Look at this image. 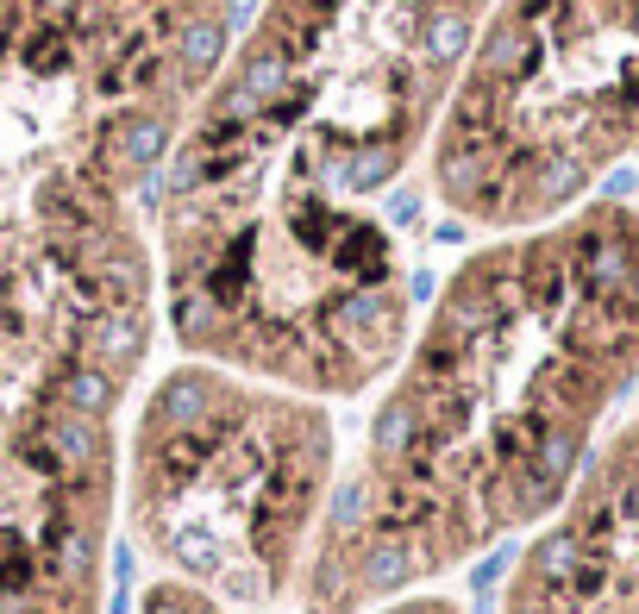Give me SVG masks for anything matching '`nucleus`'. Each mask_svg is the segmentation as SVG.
I'll return each mask as SVG.
<instances>
[{"label": "nucleus", "instance_id": "f257e3e1", "mask_svg": "<svg viewBox=\"0 0 639 614\" xmlns=\"http://www.w3.org/2000/svg\"><path fill=\"white\" fill-rule=\"evenodd\" d=\"M495 0H257L157 188L182 358L352 402L414 327V182Z\"/></svg>", "mask_w": 639, "mask_h": 614}, {"label": "nucleus", "instance_id": "f03ea898", "mask_svg": "<svg viewBox=\"0 0 639 614\" xmlns=\"http://www.w3.org/2000/svg\"><path fill=\"white\" fill-rule=\"evenodd\" d=\"M639 395V201L483 232L339 464L295 609L377 614L533 533Z\"/></svg>", "mask_w": 639, "mask_h": 614}, {"label": "nucleus", "instance_id": "7ed1b4c3", "mask_svg": "<svg viewBox=\"0 0 639 614\" xmlns=\"http://www.w3.org/2000/svg\"><path fill=\"white\" fill-rule=\"evenodd\" d=\"M238 0H0V277L157 238Z\"/></svg>", "mask_w": 639, "mask_h": 614}, {"label": "nucleus", "instance_id": "20e7f679", "mask_svg": "<svg viewBox=\"0 0 639 614\" xmlns=\"http://www.w3.org/2000/svg\"><path fill=\"white\" fill-rule=\"evenodd\" d=\"M157 238L0 282V614H107Z\"/></svg>", "mask_w": 639, "mask_h": 614}, {"label": "nucleus", "instance_id": "39448f33", "mask_svg": "<svg viewBox=\"0 0 639 614\" xmlns=\"http://www.w3.org/2000/svg\"><path fill=\"white\" fill-rule=\"evenodd\" d=\"M333 489L327 395L220 358H176L132 402L120 527L163 584L232 614L295 609Z\"/></svg>", "mask_w": 639, "mask_h": 614}, {"label": "nucleus", "instance_id": "423d86ee", "mask_svg": "<svg viewBox=\"0 0 639 614\" xmlns=\"http://www.w3.org/2000/svg\"><path fill=\"white\" fill-rule=\"evenodd\" d=\"M639 176V0H495L427 188L477 232L545 226Z\"/></svg>", "mask_w": 639, "mask_h": 614}, {"label": "nucleus", "instance_id": "0eeeda50", "mask_svg": "<svg viewBox=\"0 0 639 614\" xmlns=\"http://www.w3.org/2000/svg\"><path fill=\"white\" fill-rule=\"evenodd\" d=\"M495 614H639V395L527 533Z\"/></svg>", "mask_w": 639, "mask_h": 614}, {"label": "nucleus", "instance_id": "6e6552de", "mask_svg": "<svg viewBox=\"0 0 639 614\" xmlns=\"http://www.w3.org/2000/svg\"><path fill=\"white\" fill-rule=\"evenodd\" d=\"M138 614H232V609H220V602H207V595H195V589L157 577V584L138 595Z\"/></svg>", "mask_w": 639, "mask_h": 614}, {"label": "nucleus", "instance_id": "1a4fd4ad", "mask_svg": "<svg viewBox=\"0 0 639 614\" xmlns=\"http://www.w3.org/2000/svg\"><path fill=\"white\" fill-rule=\"evenodd\" d=\"M377 614H464L452 595H439V589H427V595H408V602H389V609Z\"/></svg>", "mask_w": 639, "mask_h": 614}]
</instances>
